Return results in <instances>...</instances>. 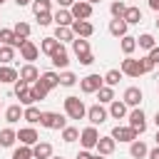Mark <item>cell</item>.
<instances>
[{
	"label": "cell",
	"instance_id": "37",
	"mask_svg": "<svg viewBox=\"0 0 159 159\" xmlns=\"http://www.w3.org/2000/svg\"><path fill=\"white\" fill-rule=\"evenodd\" d=\"M15 60V47H7V45H0V65H7Z\"/></svg>",
	"mask_w": 159,
	"mask_h": 159
},
{
	"label": "cell",
	"instance_id": "28",
	"mask_svg": "<svg viewBox=\"0 0 159 159\" xmlns=\"http://www.w3.org/2000/svg\"><path fill=\"white\" fill-rule=\"evenodd\" d=\"M127 27H129V25H127L124 20H112V22H109V32H112L114 37H124V35H127Z\"/></svg>",
	"mask_w": 159,
	"mask_h": 159
},
{
	"label": "cell",
	"instance_id": "56",
	"mask_svg": "<svg viewBox=\"0 0 159 159\" xmlns=\"http://www.w3.org/2000/svg\"><path fill=\"white\" fill-rule=\"evenodd\" d=\"M154 139H157V147H159V129H157V137H154Z\"/></svg>",
	"mask_w": 159,
	"mask_h": 159
},
{
	"label": "cell",
	"instance_id": "9",
	"mask_svg": "<svg viewBox=\"0 0 159 159\" xmlns=\"http://www.w3.org/2000/svg\"><path fill=\"white\" fill-rule=\"evenodd\" d=\"M119 72H122V75H127V77H139V75H144V72H142V65H139V60H132V57L122 60V67H119Z\"/></svg>",
	"mask_w": 159,
	"mask_h": 159
},
{
	"label": "cell",
	"instance_id": "40",
	"mask_svg": "<svg viewBox=\"0 0 159 159\" xmlns=\"http://www.w3.org/2000/svg\"><path fill=\"white\" fill-rule=\"evenodd\" d=\"M119 80H122V72H119V70H109V72L104 75V82H107V87H114V84H119Z\"/></svg>",
	"mask_w": 159,
	"mask_h": 159
},
{
	"label": "cell",
	"instance_id": "55",
	"mask_svg": "<svg viewBox=\"0 0 159 159\" xmlns=\"http://www.w3.org/2000/svg\"><path fill=\"white\" fill-rule=\"evenodd\" d=\"M92 159H104V157L102 154H92Z\"/></svg>",
	"mask_w": 159,
	"mask_h": 159
},
{
	"label": "cell",
	"instance_id": "48",
	"mask_svg": "<svg viewBox=\"0 0 159 159\" xmlns=\"http://www.w3.org/2000/svg\"><path fill=\"white\" fill-rule=\"evenodd\" d=\"M147 57H149V60H152V62H154V65H159V47H152V50H149V55H147Z\"/></svg>",
	"mask_w": 159,
	"mask_h": 159
},
{
	"label": "cell",
	"instance_id": "6",
	"mask_svg": "<svg viewBox=\"0 0 159 159\" xmlns=\"http://www.w3.org/2000/svg\"><path fill=\"white\" fill-rule=\"evenodd\" d=\"M102 82H104V77H99V75H87L84 80H80V89H82L84 94H92V92H97V89L102 87Z\"/></svg>",
	"mask_w": 159,
	"mask_h": 159
},
{
	"label": "cell",
	"instance_id": "11",
	"mask_svg": "<svg viewBox=\"0 0 159 159\" xmlns=\"http://www.w3.org/2000/svg\"><path fill=\"white\" fill-rule=\"evenodd\" d=\"M97 139H99V134H97V129H94V127H87V129H82V132H80V142H82V147H84L87 152L97 147Z\"/></svg>",
	"mask_w": 159,
	"mask_h": 159
},
{
	"label": "cell",
	"instance_id": "38",
	"mask_svg": "<svg viewBox=\"0 0 159 159\" xmlns=\"http://www.w3.org/2000/svg\"><path fill=\"white\" fill-rule=\"evenodd\" d=\"M137 45H139L142 50H152V47H157V42H154V37H152L149 32H144V35H139V37H137Z\"/></svg>",
	"mask_w": 159,
	"mask_h": 159
},
{
	"label": "cell",
	"instance_id": "26",
	"mask_svg": "<svg viewBox=\"0 0 159 159\" xmlns=\"http://www.w3.org/2000/svg\"><path fill=\"white\" fill-rule=\"evenodd\" d=\"M40 117H42V112H40L35 104H30V107H25V109H22V119H27L30 124H37V122H40Z\"/></svg>",
	"mask_w": 159,
	"mask_h": 159
},
{
	"label": "cell",
	"instance_id": "10",
	"mask_svg": "<svg viewBox=\"0 0 159 159\" xmlns=\"http://www.w3.org/2000/svg\"><path fill=\"white\" fill-rule=\"evenodd\" d=\"M109 137H112L114 142H129V144H132V142L137 139V132H134V129H129V127H119V124H117V127L112 129V134H109Z\"/></svg>",
	"mask_w": 159,
	"mask_h": 159
},
{
	"label": "cell",
	"instance_id": "25",
	"mask_svg": "<svg viewBox=\"0 0 159 159\" xmlns=\"http://www.w3.org/2000/svg\"><path fill=\"white\" fill-rule=\"evenodd\" d=\"M17 70L10 65H0V82H17Z\"/></svg>",
	"mask_w": 159,
	"mask_h": 159
},
{
	"label": "cell",
	"instance_id": "17",
	"mask_svg": "<svg viewBox=\"0 0 159 159\" xmlns=\"http://www.w3.org/2000/svg\"><path fill=\"white\" fill-rule=\"evenodd\" d=\"M114 139L112 137H99L97 139V154H102V157H107V154H112L114 152Z\"/></svg>",
	"mask_w": 159,
	"mask_h": 159
},
{
	"label": "cell",
	"instance_id": "33",
	"mask_svg": "<svg viewBox=\"0 0 159 159\" xmlns=\"http://www.w3.org/2000/svg\"><path fill=\"white\" fill-rule=\"evenodd\" d=\"M109 12H112V17H114V20H122V17H124V12H127V5H124L122 0H114V2L109 5Z\"/></svg>",
	"mask_w": 159,
	"mask_h": 159
},
{
	"label": "cell",
	"instance_id": "19",
	"mask_svg": "<svg viewBox=\"0 0 159 159\" xmlns=\"http://www.w3.org/2000/svg\"><path fill=\"white\" fill-rule=\"evenodd\" d=\"M52 22H57V27H70L75 20H72L70 10H57V12L52 15Z\"/></svg>",
	"mask_w": 159,
	"mask_h": 159
},
{
	"label": "cell",
	"instance_id": "34",
	"mask_svg": "<svg viewBox=\"0 0 159 159\" xmlns=\"http://www.w3.org/2000/svg\"><path fill=\"white\" fill-rule=\"evenodd\" d=\"M119 47H122V52H124V55H132V52L137 50V37L124 35V37H122V42H119Z\"/></svg>",
	"mask_w": 159,
	"mask_h": 159
},
{
	"label": "cell",
	"instance_id": "50",
	"mask_svg": "<svg viewBox=\"0 0 159 159\" xmlns=\"http://www.w3.org/2000/svg\"><path fill=\"white\" fill-rule=\"evenodd\" d=\"M60 2V7H72L75 5V0H57Z\"/></svg>",
	"mask_w": 159,
	"mask_h": 159
},
{
	"label": "cell",
	"instance_id": "14",
	"mask_svg": "<svg viewBox=\"0 0 159 159\" xmlns=\"http://www.w3.org/2000/svg\"><path fill=\"white\" fill-rule=\"evenodd\" d=\"M17 75H20L17 80H22V82H27V84H35V82L40 80V72H37L35 65H25V67H20Z\"/></svg>",
	"mask_w": 159,
	"mask_h": 159
},
{
	"label": "cell",
	"instance_id": "43",
	"mask_svg": "<svg viewBox=\"0 0 159 159\" xmlns=\"http://www.w3.org/2000/svg\"><path fill=\"white\" fill-rule=\"evenodd\" d=\"M32 12H35V15L50 12V0H35V2H32Z\"/></svg>",
	"mask_w": 159,
	"mask_h": 159
},
{
	"label": "cell",
	"instance_id": "8",
	"mask_svg": "<svg viewBox=\"0 0 159 159\" xmlns=\"http://www.w3.org/2000/svg\"><path fill=\"white\" fill-rule=\"evenodd\" d=\"M70 27H72V32H75L77 37H84V40L92 37V32H94V25H92L89 20H75Z\"/></svg>",
	"mask_w": 159,
	"mask_h": 159
},
{
	"label": "cell",
	"instance_id": "3",
	"mask_svg": "<svg viewBox=\"0 0 159 159\" xmlns=\"http://www.w3.org/2000/svg\"><path fill=\"white\" fill-rule=\"evenodd\" d=\"M72 20H89L92 17V5L87 0H75V5L70 7Z\"/></svg>",
	"mask_w": 159,
	"mask_h": 159
},
{
	"label": "cell",
	"instance_id": "2",
	"mask_svg": "<svg viewBox=\"0 0 159 159\" xmlns=\"http://www.w3.org/2000/svg\"><path fill=\"white\" fill-rule=\"evenodd\" d=\"M40 124H42L45 129H65V127H67V119H65V114H60V112H42Z\"/></svg>",
	"mask_w": 159,
	"mask_h": 159
},
{
	"label": "cell",
	"instance_id": "23",
	"mask_svg": "<svg viewBox=\"0 0 159 159\" xmlns=\"http://www.w3.org/2000/svg\"><path fill=\"white\" fill-rule=\"evenodd\" d=\"M40 82H42L47 89H55V87H60V75H57V72H42V75H40Z\"/></svg>",
	"mask_w": 159,
	"mask_h": 159
},
{
	"label": "cell",
	"instance_id": "36",
	"mask_svg": "<svg viewBox=\"0 0 159 159\" xmlns=\"http://www.w3.org/2000/svg\"><path fill=\"white\" fill-rule=\"evenodd\" d=\"M15 139H17V132H12V129H2L0 132V147H12Z\"/></svg>",
	"mask_w": 159,
	"mask_h": 159
},
{
	"label": "cell",
	"instance_id": "27",
	"mask_svg": "<svg viewBox=\"0 0 159 159\" xmlns=\"http://www.w3.org/2000/svg\"><path fill=\"white\" fill-rule=\"evenodd\" d=\"M127 25H137V22H142V10L139 7H127V12H124V17H122Z\"/></svg>",
	"mask_w": 159,
	"mask_h": 159
},
{
	"label": "cell",
	"instance_id": "24",
	"mask_svg": "<svg viewBox=\"0 0 159 159\" xmlns=\"http://www.w3.org/2000/svg\"><path fill=\"white\" fill-rule=\"evenodd\" d=\"M109 117H114V119L127 117V104H124V102H119V99L109 102Z\"/></svg>",
	"mask_w": 159,
	"mask_h": 159
},
{
	"label": "cell",
	"instance_id": "15",
	"mask_svg": "<svg viewBox=\"0 0 159 159\" xmlns=\"http://www.w3.org/2000/svg\"><path fill=\"white\" fill-rule=\"evenodd\" d=\"M17 139H20L25 147H35V144L40 142V134H37L32 127H25V129H20V132H17Z\"/></svg>",
	"mask_w": 159,
	"mask_h": 159
},
{
	"label": "cell",
	"instance_id": "44",
	"mask_svg": "<svg viewBox=\"0 0 159 159\" xmlns=\"http://www.w3.org/2000/svg\"><path fill=\"white\" fill-rule=\"evenodd\" d=\"M75 82H77L75 72H62V75H60V84H62V87H72Z\"/></svg>",
	"mask_w": 159,
	"mask_h": 159
},
{
	"label": "cell",
	"instance_id": "51",
	"mask_svg": "<svg viewBox=\"0 0 159 159\" xmlns=\"http://www.w3.org/2000/svg\"><path fill=\"white\" fill-rule=\"evenodd\" d=\"M147 157H149V159H159V147H154V149H152Z\"/></svg>",
	"mask_w": 159,
	"mask_h": 159
},
{
	"label": "cell",
	"instance_id": "31",
	"mask_svg": "<svg viewBox=\"0 0 159 159\" xmlns=\"http://www.w3.org/2000/svg\"><path fill=\"white\" fill-rule=\"evenodd\" d=\"M12 32H15V37H17L20 42H25V40L30 37V25H27V22H15Z\"/></svg>",
	"mask_w": 159,
	"mask_h": 159
},
{
	"label": "cell",
	"instance_id": "1",
	"mask_svg": "<svg viewBox=\"0 0 159 159\" xmlns=\"http://www.w3.org/2000/svg\"><path fill=\"white\" fill-rule=\"evenodd\" d=\"M65 114L70 119H84L87 117V107H84V102L80 97L70 94V97H65Z\"/></svg>",
	"mask_w": 159,
	"mask_h": 159
},
{
	"label": "cell",
	"instance_id": "39",
	"mask_svg": "<svg viewBox=\"0 0 159 159\" xmlns=\"http://www.w3.org/2000/svg\"><path fill=\"white\" fill-rule=\"evenodd\" d=\"M47 92H50V89H47L40 80L32 84V97H35V102H37V99H45V97H47Z\"/></svg>",
	"mask_w": 159,
	"mask_h": 159
},
{
	"label": "cell",
	"instance_id": "45",
	"mask_svg": "<svg viewBox=\"0 0 159 159\" xmlns=\"http://www.w3.org/2000/svg\"><path fill=\"white\" fill-rule=\"evenodd\" d=\"M35 17H37V25H42V27H47L52 22V15L50 12H42V15H35Z\"/></svg>",
	"mask_w": 159,
	"mask_h": 159
},
{
	"label": "cell",
	"instance_id": "22",
	"mask_svg": "<svg viewBox=\"0 0 159 159\" xmlns=\"http://www.w3.org/2000/svg\"><path fill=\"white\" fill-rule=\"evenodd\" d=\"M0 45H7V47H20L22 42L15 37V32H12V30H7V27H5V30H0Z\"/></svg>",
	"mask_w": 159,
	"mask_h": 159
},
{
	"label": "cell",
	"instance_id": "49",
	"mask_svg": "<svg viewBox=\"0 0 159 159\" xmlns=\"http://www.w3.org/2000/svg\"><path fill=\"white\" fill-rule=\"evenodd\" d=\"M77 159H92V154H89V152H87V149H82V152H80V154H77Z\"/></svg>",
	"mask_w": 159,
	"mask_h": 159
},
{
	"label": "cell",
	"instance_id": "13",
	"mask_svg": "<svg viewBox=\"0 0 159 159\" xmlns=\"http://www.w3.org/2000/svg\"><path fill=\"white\" fill-rule=\"evenodd\" d=\"M142 89L139 87H127L124 89V97H122V102L127 104V107H139V102H142Z\"/></svg>",
	"mask_w": 159,
	"mask_h": 159
},
{
	"label": "cell",
	"instance_id": "41",
	"mask_svg": "<svg viewBox=\"0 0 159 159\" xmlns=\"http://www.w3.org/2000/svg\"><path fill=\"white\" fill-rule=\"evenodd\" d=\"M62 139L70 144V142H77L80 139V129H75V127H65L62 129Z\"/></svg>",
	"mask_w": 159,
	"mask_h": 159
},
{
	"label": "cell",
	"instance_id": "42",
	"mask_svg": "<svg viewBox=\"0 0 159 159\" xmlns=\"http://www.w3.org/2000/svg\"><path fill=\"white\" fill-rule=\"evenodd\" d=\"M12 159H32V147H17L15 152H12Z\"/></svg>",
	"mask_w": 159,
	"mask_h": 159
},
{
	"label": "cell",
	"instance_id": "58",
	"mask_svg": "<svg viewBox=\"0 0 159 159\" xmlns=\"http://www.w3.org/2000/svg\"><path fill=\"white\" fill-rule=\"evenodd\" d=\"M50 159H62V157H50Z\"/></svg>",
	"mask_w": 159,
	"mask_h": 159
},
{
	"label": "cell",
	"instance_id": "5",
	"mask_svg": "<svg viewBox=\"0 0 159 159\" xmlns=\"http://www.w3.org/2000/svg\"><path fill=\"white\" fill-rule=\"evenodd\" d=\"M129 129H134L137 134H142V132L147 129V117H144V112H142L139 107H134V109L129 112Z\"/></svg>",
	"mask_w": 159,
	"mask_h": 159
},
{
	"label": "cell",
	"instance_id": "18",
	"mask_svg": "<svg viewBox=\"0 0 159 159\" xmlns=\"http://www.w3.org/2000/svg\"><path fill=\"white\" fill-rule=\"evenodd\" d=\"M60 47H62V42H57L55 37H45V40L40 42V52H45V55H50V57H52Z\"/></svg>",
	"mask_w": 159,
	"mask_h": 159
},
{
	"label": "cell",
	"instance_id": "35",
	"mask_svg": "<svg viewBox=\"0 0 159 159\" xmlns=\"http://www.w3.org/2000/svg\"><path fill=\"white\" fill-rule=\"evenodd\" d=\"M97 99H99L102 104H107V102H114V89H112V87H104V84H102V87L97 89Z\"/></svg>",
	"mask_w": 159,
	"mask_h": 159
},
{
	"label": "cell",
	"instance_id": "53",
	"mask_svg": "<svg viewBox=\"0 0 159 159\" xmlns=\"http://www.w3.org/2000/svg\"><path fill=\"white\" fill-rule=\"evenodd\" d=\"M15 2H17V7H25V5L30 2V0H15Z\"/></svg>",
	"mask_w": 159,
	"mask_h": 159
},
{
	"label": "cell",
	"instance_id": "20",
	"mask_svg": "<svg viewBox=\"0 0 159 159\" xmlns=\"http://www.w3.org/2000/svg\"><path fill=\"white\" fill-rule=\"evenodd\" d=\"M52 65H55L57 70H65V67L70 65V55H67V50H65V47H60V50L52 55Z\"/></svg>",
	"mask_w": 159,
	"mask_h": 159
},
{
	"label": "cell",
	"instance_id": "32",
	"mask_svg": "<svg viewBox=\"0 0 159 159\" xmlns=\"http://www.w3.org/2000/svg\"><path fill=\"white\" fill-rule=\"evenodd\" d=\"M55 40H57V42H72V40H75L72 27H57V30H55Z\"/></svg>",
	"mask_w": 159,
	"mask_h": 159
},
{
	"label": "cell",
	"instance_id": "29",
	"mask_svg": "<svg viewBox=\"0 0 159 159\" xmlns=\"http://www.w3.org/2000/svg\"><path fill=\"white\" fill-rule=\"evenodd\" d=\"M72 50H75V55H77V57L87 55V52H89V40H84V37H77V40H72Z\"/></svg>",
	"mask_w": 159,
	"mask_h": 159
},
{
	"label": "cell",
	"instance_id": "52",
	"mask_svg": "<svg viewBox=\"0 0 159 159\" xmlns=\"http://www.w3.org/2000/svg\"><path fill=\"white\" fill-rule=\"evenodd\" d=\"M149 7L152 10H159V0H149Z\"/></svg>",
	"mask_w": 159,
	"mask_h": 159
},
{
	"label": "cell",
	"instance_id": "46",
	"mask_svg": "<svg viewBox=\"0 0 159 159\" xmlns=\"http://www.w3.org/2000/svg\"><path fill=\"white\" fill-rule=\"evenodd\" d=\"M139 65H142V72H152V70H154V62H152L149 57H142Z\"/></svg>",
	"mask_w": 159,
	"mask_h": 159
},
{
	"label": "cell",
	"instance_id": "59",
	"mask_svg": "<svg viewBox=\"0 0 159 159\" xmlns=\"http://www.w3.org/2000/svg\"><path fill=\"white\" fill-rule=\"evenodd\" d=\"M157 27H159V20H157Z\"/></svg>",
	"mask_w": 159,
	"mask_h": 159
},
{
	"label": "cell",
	"instance_id": "47",
	"mask_svg": "<svg viewBox=\"0 0 159 159\" xmlns=\"http://www.w3.org/2000/svg\"><path fill=\"white\" fill-rule=\"evenodd\" d=\"M77 60H80V65H92V62H94V55H92V52H87V55L77 57Z\"/></svg>",
	"mask_w": 159,
	"mask_h": 159
},
{
	"label": "cell",
	"instance_id": "16",
	"mask_svg": "<svg viewBox=\"0 0 159 159\" xmlns=\"http://www.w3.org/2000/svg\"><path fill=\"white\" fill-rule=\"evenodd\" d=\"M52 157V144L50 142H37L32 147V159H50Z\"/></svg>",
	"mask_w": 159,
	"mask_h": 159
},
{
	"label": "cell",
	"instance_id": "30",
	"mask_svg": "<svg viewBox=\"0 0 159 159\" xmlns=\"http://www.w3.org/2000/svg\"><path fill=\"white\" fill-rule=\"evenodd\" d=\"M5 119H7L10 124L20 122V119H22V109H20V104H10V107L5 109Z\"/></svg>",
	"mask_w": 159,
	"mask_h": 159
},
{
	"label": "cell",
	"instance_id": "54",
	"mask_svg": "<svg viewBox=\"0 0 159 159\" xmlns=\"http://www.w3.org/2000/svg\"><path fill=\"white\" fill-rule=\"evenodd\" d=\"M154 124H157V129H159V112L154 114Z\"/></svg>",
	"mask_w": 159,
	"mask_h": 159
},
{
	"label": "cell",
	"instance_id": "12",
	"mask_svg": "<svg viewBox=\"0 0 159 159\" xmlns=\"http://www.w3.org/2000/svg\"><path fill=\"white\" fill-rule=\"evenodd\" d=\"M20 55H22V60H27V65H32V60H37V55H40V47L32 40H25L20 45Z\"/></svg>",
	"mask_w": 159,
	"mask_h": 159
},
{
	"label": "cell",
	"instance_id": "57",
	"mask_svg": "<svg viewBox=\"0 0 159 159\" xmlns=\"http://www.w3.org/2000/svg\"><path fill=\"white\" fill-rule=\"evenodd\" d=\"M87 2H89V5H92V2H99V0H87Z\"/></svg>",
	"mask_w": 159,
	"mask_h": 159
},
{
	"label": "cell",
	"instance_id": "21",
	"mask_svg": "<svg viewBox=\"0 0 159 159\" xmlns=\"http://www.w3.org/2000/svg\"><path fill=\"white\" fill-rule=\"evenodd\" d=\"M129 154H132L134 159H142V157L149 154V149H147V144H144L142 139H134V142L129 144Z\"/></svg>",
	"mask_w": 159,
	"mask_h": 159
},
{
	"label": "cell",
	"instance_id": "7",
	"mask_svg": "<svg viewBox=\"0 0 159 159\" xmlns=\"http://www.w3.org/2000/svg\"><path fill=\"white\" fill-rule=\"evenodd\" d=\"M107 117H109V112H107L102 104H92V107H87V119L92 122V127L107 122Z\"/></svg>",
	"mask_w": 159,
	"mask_h": 159
},
{
	"label": "cell",
	"instance_id": "60",
	"mask_svg": "<svg viewBox=\"0 0 159 159\" xmlns=\"http://www.w3.org/2000/svg\"><path fill=\"white\" fill-rule=\"evenodd\" d=\"M2 2H5V0H0V5H2Z\"/></svg>",
	"mask_w": 159,
	"mask_h": 159
},
{
	"label": "cell",
	"instance_id": "4",
	"mask_svg": "<svg viewBox=\"0 0 159 159\" xmlns=\"http://www.w3.org/2000/svg\"><path fill=\"white\" fill-rule=\"evenodd\" d=\"M15 94H17V99H20V104H35V97H32V87L27 84V82H22V80H17L15 82Z\"/></svg>",
	"mask_w": 159,
	"mask_h": 159
}]
</instances>
